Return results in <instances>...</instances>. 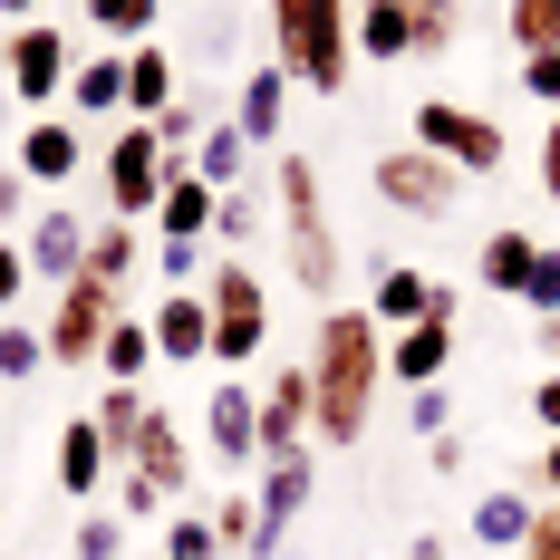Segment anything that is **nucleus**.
Masks as SVG:
<instances>
[{
	"instance_id": "1",
	"label": "nucleus",
	"mask_w": 560,
	"mask_h": 560,
	"mask_svg": "<svg viewBox=\"0 0 560 560\" xmlns=\"http://www.w3.org/2000/svg\"><path fill=\"white\" fill-rule=\"evenodd\" d=\"M377 387H387V329L368 319V300L358 310L329 300L319 329H310V445L358 454L368 416H377Z\"/></svg>"
},
{
	"instance_id": "2",
	"label": "nucleus",
	"mask_w": 560,
	"mask_h": 560,
	"mask_svg": "<svg viewBox=\"0 0 560 560\" xmlns=\"http://www.w3.org/2000/svg\"><path fill=\"white\" fill-rule=\"evenodd\" d=\"M271 194H280V271H290V290H310V300H338V280H348V242H338V223H329L319 165H310L300 145H280Z\"/></svg>"
},
{
	"instance_id": "3",
	"label": "nucleus",
	"mask_w": 560,
	"mask_h": 560,
	"mask_svg": "<svg viewBox=\"0 0 560 560\" xmlns=\"http://www.w3.org/2000/svg\"><path fill=\"white\" fill-rule=\"evenodd\" d=\"M348 20H358V0H271V58L290 68V88H310V97L348 88V68H358Z\"/></svg>"
},
{
	"instance_id": "4",
	"label": "nucleus",
	"mask_w": 560,
	"mask_h": 560,
	"mask_svg": "<svg viewBox=\"0 0 560 560\" xmlns=\"http://www.w3.org/2000/svg\"><path fill=\"white\" fill-rule=\"evenodd\" d=\"M116 493H126V522H155V512H174L194 493V435H184L174 406H145V435L116 464Z\"/></svg>"
},
{
	"instance_id": "5",
	"label": "nucleus",
	"mask_w": 560,
	"mask_h": 560,
	"mask_svg": "<svg viewBox=\"0 0 560 560\" xmlns=\"http://www.w3.org/2000/svg\"><path fill=\"white\" fill-rule=\"evenodd\" d=\"M406 145L445 155V165L464 174V184H483V174H503V165H512V136H503V116L464 107V97H416V116H406Z\"/></svg>"
},
{
	"instance_id": "6",
	"label": "nucleus",
	"mask_w": 560,
	"mask_h": 560,
	"mask_svg": "<svg viewBox=\"0 0 560 560\" xmlns=\"http://www.w3.org/2000/svg\"><path fill=\"white\" fill-rule=\"evenodd\" d=\"M203 310H213V368H232V377H242V368L271 348V280L223 252V261L203 271Z\"/></svg>"
},
{
	"instance_id": "7",
	"label": "nucleus",
	"mask_w": 560,
	"mask_h": 560,
	"mask_svg": "<svg viewBox=\"0 0 560 560\" xmlns=\"http://www.w3.org/2000/svg\"><path fill=\"white\" fill-rule=\"evenodd\" d=\"M126 319V290L97 271H78V280H58L49 290V368H97V348H107V329Z\"/></svg>"
},
{
	"instance_id": "8",
	"label": "nucleus",
	"mask_w": 560,
	"mask_h": 560,
	"mask_svg": "<svg viewBox=\"0 0 560 560\" xmlns=\"http://www.w3.org/2000/svg\"><path fill=\"white\" fill-rule=\"evenodd\" d=\"M174 165H184V155H165V145H155V126H145V116H126V126L107 136V155H97V184H107L116 223H155Z\"/></svg>"
},
{
	"instance_id": "9",
	"label": "nucleus",
	"mask_w": 560,
	"mask_h": 560,
	"mask_svg": "<svg viewBox=\"0 0 560 560\" xmlns=\"http://www.w3.org/2000/svg\"><path fill=\"white\" fill-rule=\"evenodd\" d=\"M368 184H377V203L406 213V223H445L454 203H464V174H454L445 155H425V145H387V155L368 165Z\"/></svg>"
},
{
	"instance_id": "10",
	"label": "nucleus",
	"mask_w": 560,
	"mask_h": 560,
	"mask_svg": "<svg viewBox=\"0 0 560 560\" xmlns=\"http://www.w3.org/2000/svg\"><path fill=\"white\" fill-rule=\"evenodd\" d=\"M454 319H464V290L435 280L425 319H416V329H387V377H396L406 396H416V387H445V368H454Z\"/></svg>"
},
{
	"instance_id": "11",
	"label": "nucleus",
	"mask_w": 560,
	"mask_h": 560,
	"mask_svg": "<svg viewBox=\"0 0 560 560\" xmlns=\"http://www.w3.org/2000/svg\"><path fill=\"white\" fill-rule=\"evenodd\" d=\"M68 68L78 58H68V30L58 20H20L10 49H0V78H10V97L30 116H49V97H68Z\"/></svg>"
},
{
	"instance_id": "12",
	"label": "nucleus",
	"mask_w": 560,
	"mask_h": 560,
	"mask_svg": "<svg viewBox=\"0 0 560 560\" xmlns=\"http://www.w3.org/2000/svg\"><path fill=\"white\" fill-rule=\"evenodd\" d=\"M20 261H30L39 290L78 280V271H88V213H68L58 194H39V213H30V232H20Z\"/></svg>"
},
{
	"instance_id": "13",
	"label": "nucleus",
	"mask_w": 560,
	"mask_h": 560,
	"mask_svg": "<svg viewBox=\"0 0 560 560\" xmlns=\"http://www.w3.org/2000/svg\"><path fill=\"white\" fill-rule=\"evenodd\" d=\"M252 445H261V464L310 445V358H280L271 368V387H261V406H252Z\"/></svg>"
},
{
	"instance_id": "14",
	"label": "nucleus",
	"mask_w": 560,
	"mask_h": 560,
	"mask_svg": "<svg viewBox=\"0 0 560 560\" xmlns=\"http://www.w3.org/2000/svg\"><path fill=\"white\" fill-rule=\"evenodd\" d=\"M310 493H319V464H310V445L261 464V483H252V503H261V560L290 551V522L310 512Z\"/></svg>"
},
{
	"instance_id": "15",
	"label": "nucleus",
	"mask_w": 560,
	"mask_h": 560,
	"mask_svg": "<svg viewBox=\"0 0 560 560\" xmlns=\"http://www.w3.org/2000/svg\"><path fill=\"white\" fill-rule=\"evenodd\" d=\"M20 174L39 184V194H68L78 174H88V126L58 107V116H30L20 126Z\"/></svg>"
},
{
	"instance_id": "16",
	"label": "nucleus",
	"mask_w": 560,
	"mask_h": 560,
	"mask_svg": "<svg viewBox=\"0 0 560 560\" xmlns=\"http://www.w3.org/2000/svg\"><path fill=\"white\" fill-rule=\"evenodd\" d=\"M252 406H261V387H242L232 368L203 387V454L232 464V474H242V464H261V445H252Z\"/></svg>"
},
{
	"instance_id": "17",
	"label": "nucleus",
	"mask_w": 560,
	"mask_h": 560,
	"mask_svg": "<svg viewBox=\"0 0 560 560\" xmlns=\"http://www.w3.org/2000/svg\"><path fill=\"white\" fill-rule=\"evenodd\" d=\"M145 329H155V358H165V368H203V358H213V310H203V290H165V300L145 310Z\"/></svg>"
},
{
	"instance_id": "18",
	"label": "nucleus",
	"mask_w": 560,
	"mask_h": 560,
	"mask_svg": "<svg viewBox=\"0 0 560 560\" xmlns=\"http://www.w3.org/2000/svg\"><path fill=\"white\" fill-rule=\"evenodd\" d=\"M213 203H223V194H213V184H203V174H194V155H184V165L165 174V203H155V242H213Z\"/></svg>"
},
{
	"instance_id": "19",
	"label": "nucleus",
	"mask_w": 560,
	"mask_h": 560,
	"mask_svg": "<svg viewBox=\"0 0 560 560\" xmlns=\"http://www.w3.org/2000/svg\"><path fill=\"white\" fill-rule=\"evenodd\" d=\"M107 483H116V454H107V435H97L88 416H68V425H58V493H68V503H97Z\"/></svg>"
},
{
	"instance_id": "20",
	"label": "nucleus",
	"mask_w": 560,
	"mask_h": 560,
	"mask_svg": "<svg viewBox=\"0 0 560 560\" xmlns=\"http://www.w3.org/2000/svg\"><path fill=\"white\" fill-rule=\"evenodd\" d=\"M425 300H435V271H416V261H377L368 271V319L377 329H416Z\"/></svg>"
},
{
	"instance_id": "21",
	"label": "nucleus",
	"mask_w": 560,
	"mask_h": 560,
	"mask_svg": "<svg viewBox=\"0 0 560 560\" xmlns=\"http://www.w3.org/2000/svg\"><path fill=\"white\" fill-rule=\"evenodd\" d=\"M280 116H290V68L261 58V68L242 78V97H232V126H242V136H252V155H261V145H280Z\"/></svg>"
},
{
	"instance_id": "22",
	"label": "nucleus",
	"mask_w": 560,
	"mask_h": 560,
	"mask_svg": "<svg viewBox=\"0 0 560 560\" xmlns=\"http://www.w3.org/2000/svg\"><path fill=\"white\" fill-rule=\"evenodd\" d=\"M58 107L78 116V126H88V116H126V49L78 58V68H68V97H58Z\"/></svg>"
},
{
	"instance_id": "23",
	"label": "nucleus",
	"mask_w": 560,
	"mask_h": 560,
	"mask_svg": "<svg viewBox=\"0 0 560 560\" xmlns=\"http://www.w3.org/2000/svg\"><path fill=\"white\" fill-rule=\"evenodd\" d=\"M532 261H541V232L503 223V232H483V252H474V280H483L493 300H522V280H532Z\"/></svg>"
},
{
	"instance_id": "24",
	"label": "nucleus",
	"mask_w": 560,
	"mask_h": 560,
	"mask_svg": "<svg viewBox=\"0 0 560 560\" xmlns=\"http://www.w3.org/2000/svg\"><path fill=\"white\" fill-rule=\"evenodd\" d=\"M532 512H541V493H532V483H493V493L474 503V541H483V551H522Z\"/></svg>"
},
{
	"instance_id": "25",
	"label": "nucleus",
	"mask_w": 560,
	"mask_h": 560,
	"mask_svg": "<svg viewBox=\"0 0 560 560\" xmlns=\"http://www.w3.org/2000/svg\"><path fill=\"white\" fill-rule=\"evenodd\" d=\"M155 368H165V358H155V329L126 310V319L107 329V348H97V377H107V387H145Z\"/></svg>"
},
{
	"instance_id": "26",
	"label": "nucleus",
	"mask_w": 560,
	"mask_h": 560,
	"mask_svg": "<svg viewBox=\"0 0 560 560\" xmlns=\"http://www.w3.org/2000/svg\"><path fill=\"white\" fill-rule=\"evenodd\" d=\"M145 252H155V232L145 223H88V271L97 280H116V290H126V280H136V261H145Z\"/></svg>"
},
{
	"instance_id": "27",
	"label": "nucleus",
	"mask_w": 560,
	"mask_h": 560,
	"mask_svg": "<svg viewBox=\"0 0 560 560\" xmlns=\"http://www.w3.org/2000/svg\"><path fill=\"white\" fill-rule=\"evenodd\" d=\"M348 39H358V58H368V68H396V58H416V39H406V10H396V0H358Z\"/></svg>"
},
{
	"instance_id": "28",
	"label": "nucleus",
	"mask_w": 560,
	"mask_h": 560,
	"mask_svg": "<svg viewBox=\"0 0 560 560\" xmlns=\"http://www.w3.org/2000/svg\"><path fill=\"white\" fill-rule=\"evenodd\" d=\"M194 174H203L213 194H232V184H252V136H242L232 116H213V126H203V145H194Z\"/></svg>"
},
{
	"instance_id": "29",
	"label": "nucleus",
	"mask_w": 560,
	"mask_h": 560,
	"mask_svg": "<svg viewBox=\"0 0 560 560\" xmlns=\"http://www.w3.org/2000/svg\"><path fill=\"white\" fill-rule=\"evenodd\" d=\"M174 107V58L155 39H136L126 49V116H165Z\"/></svg>"
},
{
	"instance_id": "30",
	"label": "nucleus",
	"mask_w": 560,
	"mask_h": 560,
	"mask_svg": "<svg viewBox=\"0 0 560 560\" xmlns=\"http://www.w3.org/2000/svg\"><path fill=\"white\" fill-rule=\"evenodd\" d=\"M145 406H155V396H145V387H107V396H97V406H88V425L107 435V454H116V464L136 454V435H145Z\"/></svg>"
},
{
	"instance_id": "31",
	"label": "nucleus",
	"mask_w": 560,
	"mask_h": 560,
	"mask_svg": "<svg viewBox=\"0 0 560 560\" xmlns=\"http://www.w3.org/2000/svg\"><path fill=\"white\" fill-rule=\"evenodd\" d=\"M78 10H88V30H107L116 49L155 39V20H165V0H78Z\"/></svg>"
},
{
	"instance_id": "32",
	"label": "nucleus",
	"mask_w": 560,
	"mask_h": 560,
	"mask_svg": "<svg viewBox=\"0 0 560 560\" xmlns=\"http://www.w3.org/2000/svg\"><path fill=\"white\" fill-rule=\"evenodd\" d=\"M406 10V39H416V58H445L454 30H464V0H396Z\"/></svg>"
},
{
	"instance_id": "33",
	"label": "nucleus",
	"mask_w": 560,
	"mask_h": 560,
	"mask_svg": "<svg viewBox=\"0 0 560 560\" xmlns=\"http://www.w3.org/2000/svg\"><path fill=\"white\" fill-rule=\"evenodd\" d=\"M213 541H223V560H261V503L252 493H223L213 503Z\"/></svg>"
},
{
	"instance_id": "34",
	"label": "nucleus",
	"mask_w": 560,
	"mask_h": 560,
	"mask_svg": "<svg viewBox=\"0 0 560 560\" xmlns=\"http://www.w3.org/2000/svg\"><path fill=\"white\" fill-rule=\"evenodd\" d=\"M503 20H512V58H541V49H560V0H512Z\"/></svg>"
},
{
	"instance_id": "35",
	"label": "nucleus",
	"mask_w": 560,
	"mask_h": 560,
	"mask_svg": "<svg viewBox=\"0 0 560 560\" xmlns=\"http://www.w3.org/2000/svg\"><path fill=\"white\" fill-rule=\"evenodd\" d=\"M165 560H223V541H213V512L174 503V512H165Z\"/></svg>"
},
{
	"instance_id": "36",
	"label": "nucleus",
	"mask_w": 560,
	"mask_h": 560,
	"mask_svg": "<svg viewBox=\"0 0 560 560\" xmlns=\"http://www.w3.org/2000/svg\"><path fill=\"white\" fill-rule=\"evenodd\" d=\"M39 368H49V338L30 329V319H0V377H10V387H30Z\"/></svg>"
},
{
	"instance_id": "37",
	"label": "nucleus",
	"mask_w": 560,
	"mask_h": 560,
	"mask_svg": "<svg viewBox=\"0 0 560 560\" xmlns=\"http://www.w3.org/2000/svg\"><path fill=\"white\" fill-rule=\"evenodd\" d=\"M213 242H223V252H242V242H261V194H252V184H232L223 203H213Z\"/></svg>"
},
{
	"instance_id": "38",
	"label": "nucleus",
	"mask_w": 560,
	"mask_h": 560,
	"mask_svg": "<svg viewBox=\"0 0 560 560\" xmlns=\"http://www.w3.org/2000/svg\"><path fill=\"white\" fill-rule=\"evenodd\" d=\"M145 126H155V145H165V155H194L213 116H203V97H174V107H165V116H145Z\"/></svg>"
},
{
	"instance_id": "39",
	"label": "nucleus",
	"mask_w": 560,
	"mask_h": 560,
	"mask_svg": "<svg viewBox=\"0 0 560 560\" xmlns=\"http://www.w3.org/2000/svg\"><path fill=\"white\" fill-rule=\"evenodd\" d=\"M126 532H136L126 512H88L78 541H68V560H126Z\"/></svg>"
},
{
	"instance_id": "40",
	"label": "nucleus",
	"mask_w": 560,
	"mask_h": 560,
	"mask_svg": "<svg viewBox=\"0 0 560 560\" xmlns=\"http://www.w3.org/2000/svg\"><path fill=\"white\" fill-rule=\"evenodd\" d=\"M145 261H155V280H165V290H203V271H213V261H203V242H155Z\"/></svg>"
},
{
	"instance_id": "41",
	"label": "nucleus",
	"mask_w": 560,
	"mask_h": 560,
	"mask_svg": "<svg viewBox=\"0 0 560 560\" xmlns=\"http://www.w3.org/2000/svg\"><path fill=\"white\" fill-rule=\"evenodd\" d=\"M522 310H532V319L560 310V242H541V261H532V280H522Z\"/></svg>"
},
{
	"instance_id": "42",
	"label": "nucleus",
	"mask_w": 560,
	"mask_h": 560,
	"mask_svg": "<svg viewBox=\"0 0 560 560\" xmlns=\"http://www.w3.org/2000/svg\"><path fill=\"white\" fill-rule=\"evenodd\" d=\"M406 425H416V445H435V435L454 425V396L445 387H416V396H406Z\"/></svg>"
},
{
	"instance_id": "43",
	"label": "nucleus",
	"mask_w": 560,
	"mask_h": 560,
	"mask_svg": "<svg viewBox=\"0 0 560 560\" xmlns=\"http://www.w3.org/2000/svg\"><path fill=\"white\" fill-rule=\"evenodd\" d=\"M512 88H522V97H541V107H560V49L512 58Z\"/></svg>"
},
{
	"instance_id": "44",
	"label": "nucleus",
	"mask_w": 560,
	"mask_h": 560,
	"mask_svg": "<svg viewBox=\"0 0 560 560\" xmlns=\"http://www.w3.org/2000/svg\"><path fill=\"white\" fill-rule=\"evenodd\" d=\"M532 174H541V203L560 213V107H551V126H541V145H532Z\"/></svg>"
},
{
	"instance_id": "45",
	"label": "nucleus",
	"mask_w": 560,
	"mask_h": 560,
	"mask_svg": "<svg viewBox=\"0 0 560 560\" xmlns=\"http://www.w3.org/2000/svg\"><path fill=\"white\" fill-rule=\"evenodd\" d=\"M30 290H39V280H30V261H20V242H0V319H10Z\"/></svg>"
},
{
	"instance_id": "46",
	"label": "nucleus",
	"mask_w": 560,
	"mask_h": 560,
	"mask_svg": "<svg viewBox=\"0 0 560 560\" xmlns=\"http://www.w3.org/2000/svg\"><path fill=\"white\" fill-rule=\"evenodd\" d=\"M512 560H560V503L532 512V532H522V551H512Z\"/></svg>"
},
{
	"instance_id": "47",
	"label": "nucleus",
	"mask_w": 560,
	"mask_h": 560,
	"mask_svg": "<svg viewBox=\"0 0 560 560\" xmlns=\"http://www.w3.org/2000/svg\"><path fill=\"white\" fill-rule=\"evenodd\" d=\"M30 203H39V184H30V174H0V242H10V223H20Z\"/></svg>"
},
{
	"instance_id": "48",
	"label": "nucleus",
	"mask_w": 560,
	"mask_h": 560,
	"mask_svg": "<svg viewBox=\"0 0 560 560\" xmlns=\"http://www.w3.org/2000/svg\"><path fill=\"white\" fill-rule=\"evenodd\" d=\"M532 493H541V503H560V435L541 445V464H532Z\"/></svg>"
},
{
	"instance_id": "49",
	"label": "nucleus",
	"mask_w": 560,
	"mask_h": 560,
	"mask_svg": "<svg viewBox=\"0 0 560 560\" xmlns=\"http://www.w3.org/2000/svg\"><path fill=\"white\" fill-rule=\"evenodd\" d=\"M425 454H435V474H445V483H454V474H464V464H474V454H464V435H454V425H445V435H435V445H425Z\"/></svg>"
},
{
	"instance_id": "50",
	"label": "nucleus",
	"mask_w": 560,
	"mask_h": 560,
	"mask_svg": "<svg viewBox=\"0 0 560 560\" xmlns=\"http://www.w3.org/2000/svg\"><path fill=\"white\" fill-rule=\"evenodd\" d=\"M532 416H541V435H560V368L532 387Z\"/></svg>"
},
{
	"instance_id": "51",
	"label": "nucleus",
	"mask_w": 560,
	"mask_h": 560,
	"mask_svg": "<svg viewBox=\"0 0 560 560\" xmlns=\"http://www.w3.org/2000/svg\"><path fill=\"white\" fill-rule=\"evenodd\" d=\"M406 560H454V541H445V532H416V541H406Z\"/></svg>"
},
{
	"instance_id": "52",
	"label": "nucleus",
	"mask_w": 560,
	"mask_h": 560,
	"mask_svg": "<svg viewBox=\"0 0 560 560\" xmlns=\"http://www.w3.org/2000/svg\"><path fill=\"white\" fill-rule=\"evenodd\" d=\"M532 348H541V358L560 368V310H551V319H532Z\"/></svg>"
},
{
	"instance_id": "53",
	"label": "nucleus",
	"mask_w": 560,
	"mask_h": 560,
	"mask_svg": "<svg viewBox=\"0 0 560 560\" xmlns=\"http://www.w3.org/2000/svg\"><path fill=\"white\" fill-rule=\"evenodd\" d=\"M39 10H49V0H0V20H10V30H20V20H39Z\"/></svg>"
},
{
	"instance_id": "54",
	"label": "nucleus",
	"mask_w": 560,
	"mask_h": 560,
	"mask_svg": "<svg viewBox=\"0 0 560 560\" xmlns=\"http://www.w3.org/2000/svg\"><path fill=\"white\" fill-rule=\"evenodd\" d=\"M0 522H10V503H0Z\"/></svg>"
}]
</instances>
